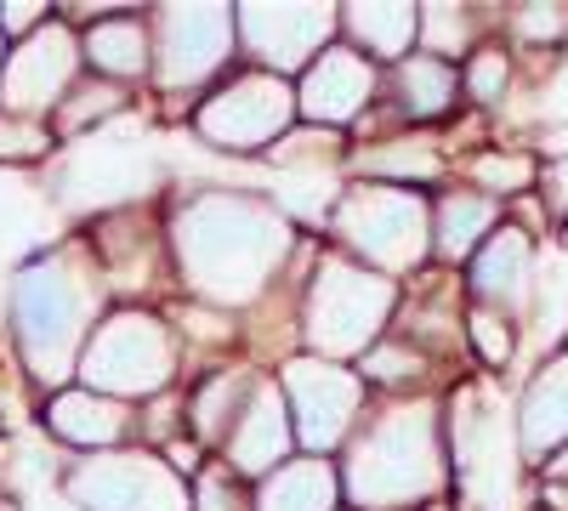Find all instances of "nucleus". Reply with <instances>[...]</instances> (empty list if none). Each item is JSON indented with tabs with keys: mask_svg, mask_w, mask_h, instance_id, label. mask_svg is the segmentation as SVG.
Instances as JSON below:
<instances>
[{
	"mask_svg": "<svg viewBox=\"0 0 568 511\" xmlns=\"http://www.w3.org/2000/svg\"><path fill=\"white\" fill-rule=\"evenodd\" d=\"M471 176H478L489 194H524L535 182V160L529 154H484V160H471Z\"/></svg>",
	"mask_w": 568,
	"mask_h": 511,
	"instance_id": "obj_27",
	"label": "nucleus"
},
{
	"mask_svg": "<svg viewBox=\"0 0 568 511\" xmlns=\"http://www.w3.org/2000/svg\"><path fill=\"white\" fill-rule=\"evenodd\" d=\"M52 149V131L45 120H18V114H0V160H34Z\"/></svg>",
	"mask_w": 568,
	"mask_h": 511,
	"instance_id": "obj_30",
	"label": "nucleus"
},
{
	"mask_svg": "<svg viewBox=\"0 0 568 511\" xmlns=\"http://www.w3.org/2000/svg\"><path fill=\"white\" fill-rule=\"evenodd\" d=\"M393 307H398V285L387 273H369L364 262H347V256H318L307 307H302V341L313 358H329V364L364 358L382 341Z\"/></svg>",
	"mask_w": 568,
	"mask_h": 511,
	"instance_id": "obj_4",
	"label": "nucleus"
},
{
	"mask_svg": "<svg viewBox=\"0 0 568 511\" xmlns=\"http://www.w3.org/2000/svg\"><path fill=\"white\" fill-rule=\"evenodd\" d=\"M353 165H358L364 176H387L393 188H409V182H433V176L444 171L438 149L426 143V136H393V143H382V149H364Z\"/></svg>",
	"mask_w": 568,
	"mask_h": 511,
	"instance_id": "obj_24",
	"label": "nucleus"
},
{
	"mask_svg": "<svg viewBox=\"0 0 568 511\" xmlns=\"http://www.w3.org/2000/svg\"><path fill=\"white\" fill-rule=\"evenodd\" d=\"M466 34H471V23H466V12H455V7H426V12H420V52H433V58L460 52Z\"/></svg>",
	"mask_w": 568,
	"mask_h": 511,
	"instance_id": "obj_28",
	"label": "nucleus"
},
{
	"mask_svg": "<svg viewBox=\"0 0 568 511\" xmlns=\"http://www.w3.org/2000/svg\"><path fill=\"white\" fill-rule=\"evenodd\" d=\"M517 34L557 40V34H562V12H557V7H524V12H517Z\"/></svg>",
	"mask_w": 568,
	"mask_h": 511,
	"instance_id": "obj_34",
	"label": "nucleus"
},
{
	"mask_svg": "<svg viewBox=\"0 0 568 511\" xmlns=\"http://www.w3.org/2000/svg\"><path fill=\"white\" fill-rule=\"evenodd\" d=\"M393 85H398V114H404V120H438V114L455 103V85H460V80H455L449 58L415 52V58L398 63Z\"/></svg>",
	"mask_w": 568,
	"mask_h": 511,
	"instance_id": "obj_23",
	"label": "nucleus"
},
{
	"mask_svg": "<svg viewBox=\"0 0 568 511\" xmlns=\"http://www.w3.org/2000/svg\"><path fill=\"white\" fill-rule=\"evenodd\" d=\"M171 376H176V341L154 313H136V307L109 313L91 330L85 358H80V387L120 398V403L165 392Z\"/></svg>",
	"mask_w": 568,
	"mask_h": 511,
	"instance_id": "obj_6",
	"label": "nucleus"
},
{
	"mask_svg": "<svg viewBox=\"0 0 568 511\" xmlns=\"http://www.w3.org/2000/svg\"><path fill=\"white\" fill-rule=\"evenodd\" d=\"M329 227L353 256H364L382 273H409L433 256V205L415 188H393V182L347 188L329 211Z\"/></svg>",
	"mask_w": 568,
	"mask_h": 511,
	"instance_id": "obj_5",
	"label": "nucleus"
},
{
	"mask_svg": "<svg viewBox=\"0 0 568 511\" xmlns=\"http://www.w3.org/2000/svg\"><path fill=\"white\" fill-rule=\"evenodd\" d=\"M98 302H103L98 267H91L85 251H74V245L40 256L18 273V285H12V336H18V352H23L34 381L58 387V381L80 376L85 341L103 324Z\"/></svg>",
	"mask_w": 568,
	"mask_h": 511,
	"instance_id": "obj_2",
	"label": "nucleus"
},
{
	"mask_svg": "<svg viewBox=\"0 0 568 511\" xmlns=\"http://www.w3.org/2000/svg\"><path fill=\"white\" fill-rule=\"evenodd\" d=\"M375 98V63L358 52V45L336 40L329 52L296 80V109L302 120H313L318 131H336L347 120H358Z\"/></svg>",
	"mask_w": 568,
	"mask_h": 511,
	"instance_id": "obj_13",
	"label": "nucleus"
},
{
	"mask_svg": "<svg viewBox=\"0 0 568 511\" xmlns=\"http://www.w3.org/2000/svg\"><path fill=\"white\" fill-rule=\"evenodd\" d=\"M256 369H216V376L194 392V438L200 443H227L233 427H240V415L251 409V392H256Z\"/></svg>",
	"mask_w": 568,
	"mask_h": 511,
	"instance_id": "obj_22",
	"label": "nucleus"
},
{
	"mask_svg": "<svg viewBox=\"0 0 568 511\" xmlns=\"http://www.w3.org/2000/svg\"><path fill=\"white\" fill-rule=\"evenodd\" d=\"M80 52H85L91 69L109 74L114 85L120 80H136V74L154 69V23H142L131 12H109V18H98V23L85 29Z\"/></svg>",
	"mask_w": 568,
	"mask_h": 511,
	"instance_id": "obj_18",
	"label": "nucleus"
},
{
	"mask_svg": "<svg viewBox=\"0 0 568 511\" xmlns=\"http://www.w3.org/2000/svg\"><path fill=\"white\" fill-rule=\"evenodd\" d=\"M284 403H291V421H296V443L307 454H329L353 443L358 432V415H364V376L358 369H342L329 358H291L284 364Z\"/></svg>",
	"mask_w": 568,
	"mask_h": 511,
	"instance_id": "obj_9",
	"label": "nucleus"
},
{
	"mask_svg": "<svg viewBox=\"0 0 568 511\" xmlns=\"http://www.w3.org/2000/svg\"><path fill=\"white\" fill-rule=\"evenodd\" d=\"M546 472H551L557 483H568V443H562V449H557V454L546 460Z\"/></svg>",
	"mask_w": 568,
	"mask_h": 511,
	"instance_id": "obj_35",
	"label": "nucleus"
},
{
	"mask_svg": "<svg viewBox=\"0 0 568 511\" xmlns=\"http://www.w3.org/2000/svg\"><path fill=\"white\" fill-rule=\"evenodd\" d=\"M336 500H342V478L318 454L284 460L273 478L256 483V511H336Z\"/></svg>",
	"mask_w": 568,
	"mask_h": 511,
	"instance_id": "obj_19",
	"label": "nucleus"
},
{
	"mask_svg": "<svg viewBox=\"0 0 568 511\" xmlns=\"http://www.w3.org/2000/svg\"><path fill=\"white\" fill-rule=\"evenodd\" d=\"M45 23H52V18H45V7H34V0H12V7H0V40H7V45L29 40Z\"/></svg>",
	"mask_w": 568,
	"mask_h": 511,
	"instance_id": "obj_33",
	"label": "nucleus"
},
{
	"mask_svg": "<svg viewBox=\"0 0 568 511\" xmlns=\"http://www.w3.org/2000/svg\"><path fill=\"white\" fill-rule=\"evenodd\" d=\"M342 29L353 34V45L369 63H404L415 58L409 45L420 40V12L382 0V7H342Z\"/></svg>",
	"mask_w": 568,
	"mask_h": 511,
	"instance_id": "obj_20",
	"label": "nucleus"
},
{
	"mask_svg": "<svg viewBox=\"0 0 568 511\" xmlns=\"http://www.w3.org/2000/svg\"><path fill=\"white\" fill-rule=\"evenodd\" d=\"M466 336H471V347H478V358H484L489 369H500V364L511 358V318H500V313H489V307H471Z\"/></svg>",
	"mask_w": 568,
	"mask_h": 511,
	"instance_id": "obj_29",
	"label": "nucleus"
},
{
	"mask_svg": "<svg viewBox=\"0 0 568 511\" xmlns=\"http://www.w3.org/2000/svg\"><path fill=\"white\" fill-rule=\"evenodd\" d=\"M233 478H240L233 467H211V472L200 478V489H194V511H251L256 500H245Z\"/></svg>",
	"mask_w": 568,
	"mask_h": 511,
	"instance_id": "obj_31",
	"label": "nucleus"
},
{
	"mask_svg": "<svg viewBox=\"0 0 568 511\" xmlns=\"http://www.w3.org/2000/svg\"><path fill=\"white\" fill-rule=\"evenodd\" d=\"M80 58L85 52H80V40H74V29L63 18H52L29 40H18L7 52V69H0V114H18V120L58 114L63 98L74 91Z\"/></svg>",
	"mask_w": 568,
	"mask_h": 511,
	"instance_id": "obj_11",
	"label": "nucleus"
},
{
	"mask_svg": "<svg viewBox=\"0 0 568 511\" xmlns=\"http://www.w3.org/2000/svg\"><path fill=\"white\" fill-rule=\"evenodd\" d=\"M45 427H52L63 443H74V449L103 454V449H114L131 432V409L120 398L91 392V387H69V392H58L52 403H45Z\"/></svg>",
	"mask_w": 568,
	"mask_h": 511,
	"instance_id": "obj_17",
	"label": "nucleus"
},
{
	"mask_svg": "<svg viewBox=\"0 0 568 511\" xmlns=\"http://www.w3.org/2000/svg\"><path fill=\"white\" fill-rule=\"evenodd\" d=\"M342 489L358 511H404L444 489V443H438V403L404 398L375 409L347 443Z\"/></svg>",
	"mask_w": 568,
	"mask_h": 511,
	"instance_id": "obj_3",
	"label": "nucleus"
},
{
	"mask_svg": "<svg viewBox=\"0 0 568 511\" xmlns=\"http://www.w3.org/2000/svg\"><path fill=\"white\" fill-rule=\"evenodd\" d=\"M171 245H176V267L187 278V290L200 302L245 307L267 290L278 262L291 256V222L267 200L205 188L176 205Z\"/></svg>",
	"mask_w": 568,
	"mask_h": 511,
	"instance_id": "obj_1",
	"label": "nucleus"
},
{
	"mask_svg": "<svg viewBox=\"0 0 568 511\" xmlns=\"http://www.w3.org/2000/svg\"><path fill=\"white\" fill-rule=\"evenodd\" d=\"M342 29L336 7H240V45L267 74H307Z\"/></svg>",
	"mask_w": 568,
	"mask_h": 511,
	"instance_id": "obj_12",
	"label": "nucleus"
},
{
	"mask_svg": "<svg viewBox=\"0 0 568 511\" xmlns=\"http://www.w3.org/2000/svg\"><path fill=\"white\" fill-rule=\"evenodd\" d=\"M358 369H364V381H387V387H404V381H415L420 369H426V358H420L415 347H398V341H375V347L358 358Z\"/></svg>",
	"mask_w": 568,
	"mask_h": 511,
	"instance_id": "obj_26",
	"label": "nucleus"
},
{
	"mask_svg": "<svg viewBox=\"0 0 568 511\" xmlns=\"http://www.w3.org/2000/svg\"><path fill=\"white\" fill-rule=\"evenodd\" d=\"M0 511H12V505H0Z\"/></svg>",
	"mask_w": 568,
	"mask_h": 511,
	"instance_id": "obj_37",
	"label": "nucleus"
},
{
	"mask_svg": "<svg viewBox=\"0 0 568 511\" xmlns=\"http://www.w3.org/2000/svg\"><path fill=\"white\" fill-rule=\"evenodd\" d=\"M471 296L489 313L511 318L535 302V245L517 227H495L489 245L471 256Z\"/></svg>",
	"mask_w": 568,
	"mask_h": 511,
	"instance_id": "obj_15",
	"label": "nucleus"
},
{
	"mask_svg": "<svg viewBox=\"0 0 568 511\" xmlns=\"http://www.w3.org/2000/svg\"><path fill=\"white\" fill-rule=\"evenodd\" d=\"M466 91L478 103H500V91H506V58L500 52H478L466 63Z\"/></svg>",
	"mask_w": 568,
	"mask_h": 511,
	"instance_id": "obj_32",
	"label": "nucleus"
},
{
	"mask_svg": "<svg viewBox=\"0 0 568 511\" xmlns=\"http://www.w3.org/2000/svg\"><path fill=\"white\" fill-rule=\"evenodd\" d=\"M296 449V421H291V403H284V387L278 381H256L251 392V409L240 415V427L227 438V467L240 478H273L284 460Z\"/></svg>",
	"mask_w": 568,
	"mask_h": 511,
	"instance_id": "obj_14",
	"label": "nucleus"
},
{
	"mask_svg": "<svg viewBox=\"0 0 568 511\" xmlns=\"http://www.w3.org/2000/svg\"><path fill=\"white\" fill-rule=\"evenodd\" d=\"M495 234V200L489 194H466V188H449L438 205H433V256L438 262H466L478 256Z\"/></svg>",
	"mask_w": 568,
	"mask_h": 511,
	"instance_id": "obj_21",
	"label": "nucleus"
},
{
	"mask_svg": "<svg viewBox=\"0 0 568 511\" xmlns=\"http://www.w3.org/2000/svg\"><path fill=\"white\" fill-rule=\"evenodd\" d=\"M69 500L85 511H194V489L149 449H103L69 472Z\"/></svg>",
	"mask_w": 568,
	"mask_h": 511,
	"instance_id": "obj_8",
	"label": "nucleus"
},
{
	"mask_svg": "<svg viewBox=\"0 0 568 511\" xmlns=\"http://www.w3.org/2000/svg\"><path fill=\"white\" fill-rule=\"evenodd\" d=\"M120 109H125V91H120L114 80H85V85H74L69 98H63L58 131L74 136L80 125H98V120H109V114H120Z\"/></svg>",
	"mask_w": 568,
	"mask_h": 511,
	"instance_id": "obj_25",
	"label": "nucleus"
},
{
	"mask_svg": "<svg viewBox=\"0 0 568 511\" xmlns=\"http://www.w3.org/2000/svg\"><path fill=\"white\" fill-rule=\"evenodd\" d=\"M517 443L535 467H546V454H557L568 443V341L540 364V376L524 392V409H517Z\"/></svg>",
	"mask_w": 568,
	"mask_h": 511,
	"instance_id": "obj_16",
	"label": "nucleus"
},
{
	"mask_svg": "<svg viewBox=\"0 0 568 511\" xmlns=\"http://www.w3.org/2000/svg\"><path fill=\"white\" fill-rule=\"evenodd\" d=\"M240 45V12L227 7H160L154 12V80L165 91H194L222 74Z\"/></svg>",
	"mask_w": 568,
	"mask_h": 511,
	"instance_id": "obj_10",
	"label": "nucleus"
},
{
	"mask_svg": "<svg viewBox=\"0 0 568 511\" xmlns=\"http://www.w3.org/2000/svg\"><path fill=\"white\" fill-rule=\"evenodd\" d=\"M0 69H7V40H0Z\"/></svg>",
	"mask_w": 568,
	"mask_h": 511,
	"instance_id": "obj_36",
	"label": "nucleus"
},
{
	"mask_svg": "<svg viewBox=\"0 0 568 511\" xmlns=\"http://www.w3.org/2000/svg\"><path fill=\"white\" fill-rule=\"evenodd\" d=\"M296 85L284 74L251 69V74H233L227 85H216L211 98L194 114V131L205 136L211 149L227 154H256V149H278L284 131L296 120Z\"/></svg>",
	"mask_w": 568,
	"mask_h": 511,
	"instance_id": "obj_7",
	"label": "nucleus"
}]
</instances>
